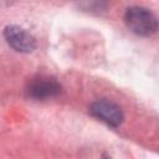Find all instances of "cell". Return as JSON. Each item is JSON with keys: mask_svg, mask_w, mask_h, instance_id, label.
Returning a JSON list of instances; mask_svg holds the SVG:
<instances>
[{"mask_svg": "<svg viewBox=\"0 0 159 159\" xmlns=\"http://www.w3.org/2000/svg\"><path fill=\"white\" fill-rule=\"evenodd\" d=\"M127 27L139 36H152L159 29L157 16L144 6H129L124 12Z\"/></svg>", "mask_w": 159, "mask_h": 159, "instance_id": "1", "label": "cell"}, {"mask_svg": "<svg viewBox=\"0 0 159 159\" xmlns=\"http://www.w3.org/2000/svg\"><path fill=\"white\" fill-rule=\"evenodd\" d=\"M102 159H109V158H106V157H103V158H102Z\"/></svg>", "mask_w": 159, "mask_h": 159, "instance_id": "5", "label": "cell"}, {"mask_svg": "<svg viewBox=\"0 0 159 159\" xmlns=\"http://www.w3.org/2000/svg\"><path fill=\"white\" fill-rule=\"evenodd\" d=\"M61 89L62 86L56 78L48 76H40L34 78L29 83L26 92L27 96L34 99H47L58 96L61 93Z\"/></svg>", "mask_w": 159, "mask_h": 159, "instance_id": "4", "label": "cell"}, {"mask_svg": "<svg viewBox=\"0 0 159 159\" xmlns=\"http://www.w3.org/2000/svg\"><path fill=\"white\" fill-rule=\"evenodd\" d=\"M4 37L9 46L17 52L29 53L36 48V39L17 25H7L4 29Z\"/></svg>", "mask_w": 159, "mask_h": 159, "instance_id": "3", "label": "cell"}, {"mask_svg": "<svg viewBox=\"0 0 159 159\" xmlns=\"http://www.w3.org/2000/svg\"><path fill=\"white\" fill-rule=\"evenodd\" d=\"M89 112L92 116L111 127H119L124 119L122 108L116 102L106 98L94 101L89 107Z\"/></svg>", "mask_w": 159, "mask_h": 159, "instance_id": "2", "label": "cell"}]
</instances>
